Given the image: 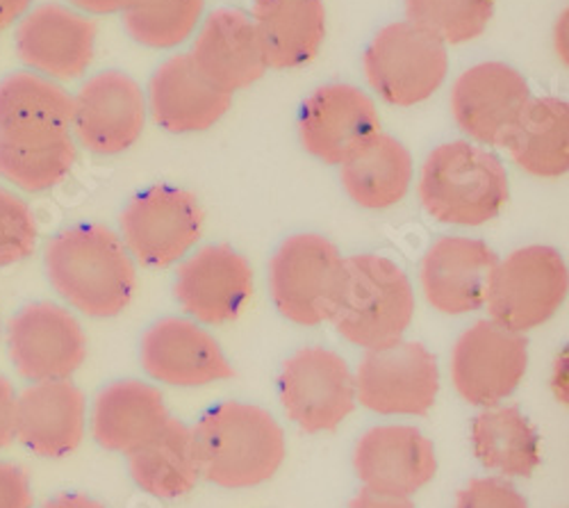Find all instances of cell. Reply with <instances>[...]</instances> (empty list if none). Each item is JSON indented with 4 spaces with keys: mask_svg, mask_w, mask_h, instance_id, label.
Instances as JSON below:
<instances>
[{
    "mask_svg": "<svg viewBox=\"0 0 569 508\" xmlns=\"http://www.w3.org/2000/svg\"><path fill=\"white\" fill-rule=\"evenodd\" d=\"M39 247V221L32 206L0 185V269L26 262Z\"/></svg>",
    "mask_w": 569,
    "mask_h": 508,
    "instance_id": "cell-34",
    "label": "cell"
},
{
    "mask_svg": "<svg viewBox=\"0 0 569 508\" xmlns=\"http://www.w3.org/2000/svg\"><path fill=\"white\" fill-rule=\"evenodd\" d=\"M0 508H34L32 479L10 458H0Z\"/></svg>",
    "mask_w": 569,
    "mask_h": 508,
    "instance_id": "cell-36",
    "label": "cell"
},
{
    "mask_svg": "<svg viewBox=\"0 0 569 508\" xmlns=\"http://www.w3.org/2000/svg\"><path fill=\"white\" fill-rule=\"evenodd\" d=\"M8 358L26 384L64 381L84 365L89 340L64 303L30 301L3 325Z\"/></svg>",
    "mask_w": 569,
    "mask_h": 508,
    "instance_id": "cell-9",
    "label": "cell"
},
{
    "mask_svg": "<svg viewBox=\"0 0 569 508\" xmlns=\"http://www.w3.org/2000/svg\"><path fill=\"white\" fill-rule=\"evenodd\" d=\"M299 142L315 160L340 167L381 132V112L369 91L353 82H326L303 101Z\"/></svg>",
    "mask_w": 569,
    "mask_h": 508,
    "instance_id": "cell-15",
    "label": "cell"
},
{
    "mask_svg": "<svg viewBox=\"0 0 569 508\" xmlns=\"http://www.w3.org/2000/svg\"><path fill=\"white\" fill-rule=\"evenodd\" d=\"M192 434L201 477L228 490L269 481L288 456L282 427L256 404H219L203 415Z\"/></svg>",
    "mask_w": 569,
    "mask_h": 508,
    "instance_id": "cell-3",
    "label": "cell"
},
{
    "mask_svg": "<svg viewBox=\"0 0 569 508\" xmlns=\"http://www.w3.org/2000/svg\"><path fill=\"white\" fill-rule=\"evenodd\" d=\"M527 176L558 180L569 171V106L558 97L531 99L503 147Z\"/></svg>",
    "mask_w": 569,
    "mask_h": 508,
    "instance_id": "cell-29",
    "label": "cell"
},
{
    "mask_svg": "<svg viewBox=\"0 0 569 508\" xmlns=\"http://www.w3.org/2000/svg\"><path fill=\"white\" fill-rule=\"evenodd\" d=\"M531 99L525 73L501 60H488L458 73L449 91V108L469 142L495 151L506 147Z\"/></svg>",
    "mask_w": 569,
    "mask_h": 508,
    "instance_id": "cell-13",
    "label": "cell"
},
{
    "mask_svg": "<svg viewBox=\"0 0 569 508\" xmlns=\"http://www.w3.org/2000/svg\"><path fill=\"white\" fill-rule=\"evenodd\" d=\"M569 292V269L562 253L547 245H529L499 258L486 308L497 325L529 333L562 308Z\"/></svg>",
    "mask_w": 569,
    "mask_h": 508,
    "instance_id": "cell-8",
    "label": "cell"
},
{
    "mask_svg": "<svg viewBox=\"0 0 569 508\" xmlns=\"http://www.w3.org/2000/svg\"><path fill=\"white\" fill-rule=\"evenodd\" d=\"M0 340H3V317H0Z\"/></svg>",
    "mask_w": 569,
    "mask_h": 508,
    "instance_id": "cell-44",
    "label": "cell"
},
{
    "mask_svg": "<svg viewBox=\"0 0 569 508\" xmlns=\"http://www.w3.org/2000/svg\"><path fill=\"white\" fill-rule=\"evenodd\" d=\"M206 17V0H128L121 23L151 51H173L192 39Z\"/></svg>",
    "mask_w": 569,
    "mask_h": 508,
    "instance_id": "cell-32",
    "label": "cell"
},
{
    "mask_svg": "<svg viewBox=\"0 0 569 508\" xmlns=\"http://www.w3.org/2000/svg\"><path fill=\"white\" fill-rule=\"evenodd\" d=\"M256 292L247 256L228 245H206L178 262L173 297L203 327H226L240 319Z\"/></svg>",
    "mask_w": 569,
    "mask_h": 508,
    "instance_id": "cell-17",
    "label": "cell"
},
{
    "mask_svg": "<svg viewBox=\"0 0 569 508\" xmlns=\"http://www.w3.org/2000/svg\"><path fill=\"white\" fill-rule=\"evenodd\" d=\"M447 46L410 21L378 30L362 53V76L390 108L408 110L431 101L449 78Z\"/></svg>",
    "mask_w": 569,
    "mask_h": 508,
    "instance_id": "cell-5",
    "label": "cell"
},
{
    "mask_svg": "<svg viewBox=\"0 0 569 508\" xmlns=\"http://www.w3.org/2000/svg\"><path fill=\"white\" fill-rule=\"evenodd\" d=\"M249 17L271 71L303 69L323 49L328 30L323 0H253Z\"/></svg>",
    "mask_w": 569,
    "mask_h": 508,
    "instance_id": "cell-24",
    "label": "cell"
},
{
    "mask_svg": "<svg viewBox=\"0 0 569 508\" xmlns=\"http://www.w3.org/2000/svg\"><path fill=\"white\" fill-rule=\"evenodd\" d=\"M43 271L53 292L73 312L112 319L137 292V262L121 236L106 223H73L46 242Z\"/></svg>",
    "mask_w": 569,
    "mask_h": 508,
    "instance_id": "cell-1",
    "label": "cell"
},
{
    "mask_svg": "<svg viewBox=\"0 0 569 508\" xmlns=\"http://www.w3.org/2000/svg\"><path fill=\"white\" fill-rule=\"evenodd\" d=\"M144 91L149 119L171 135L206 132L232 106V94L206 78L189 53H176L160 62Z\"/></svg>",
    "mask_w": 569,
    "mask_h": 508,
    "instance_id": "cell-22",
    "label": "cell"
},
{
    "mask_svg": "<svg viewBox=\"0 0 569 508\" xmlns=\"http://www.w3.org/2000/svg\"><path fill=\"white\" fill-rule=\"evenodd\" d=\"M278 397L284 415L312 436L336 431L358 404L349 362L319 345L301 347L282 362Z\"/></svg>",
    "mask_w": 569,
    "mask_h": 508,
    "instance_id": "cell-12",
    "label": "cell"
},
{
    "mask_svg": "<svg viewBox=\"0 0 569 508\" xmlns=\"http://www.w3.org/2000/svg\"><path fill=\"white\" fill-rule=\"evenodd\" d=\"M567 28H569L567 10H562L558 21H556V28H553V51H556V58L562 62V67H567V56H569V49H567Z\"/></svg>",
    "mask_w": 569,
    "mask_h": 508,
    "instance_id": "cell-43",
    "label": "cell"
},
{
    "mask_svg": "<svg viewBox=\"0 0 569 508\" xmlns=\"http://www.w3.org/2000/svg\"><path fill=\"white\" fill-rule=\"evenodd\" d=\"M126 456L132 481L160 499L184 497L201 479L194 434L176 418H169L147 442Z\"/></svg>",
    "mask_w": 569,
    "mask_h": 508,
    "instance_id": "cell-28",
    "label": "cell"
},
{
    "mask_svg": "<svg viewBox=\"0 0 569 508\" xmlns=\"http://www.w3.org/2000/svg\"><path fill=\"white\" fill-rule=\"evenodd\" d=\"M189 56L206 78L232 97L269 71L249 12L237 8H219L203 17Z\"/></svg>",
    "mask_w": 569,
    "mask_h": 508,
    "instance_id": "cell-23",
    "label": "cell"
},
{
    "mask_svg": "<svg viewBox=\"0 0 569 508\" xmlns=\"http://www.w3.org/2000/svg\"><path fill=\"white\" fill-rule=\"evenodd\" d=\"M473 456L501 477H531L542 464L540 436L517 406L483 408L471 422Z\"/></svg>",
    "mask_w": 569,
    "mask_h": 508,
    "instance_id": "cell-30",
    "label": "cell"
},
{
    "mask_svg": "<svg viewBox=\"0 0 569 508\" xmlns=\"http://www.w3.org/2000/svg\"><path fill=\"white\" fill-rule=\"evenodd\" d=\"M71 110V91L51 78L28 69L0 78V140L69 135Z\"/></svg>",
    "mask_w": 569,
    "mask_h": 508,
    "instance_id": "cell-26",
    "label": "cell"
},
{
    "mask_svg": "<svg viewBox=\"0 0 569 508\" xmlns=\"http://www.w3.org/2000/svg\"><path fill=\"white\" fill-rule=\"evenodd\" d=\"M17 397H19V390L12 384V379L0 372V451H6L17 442L14 440Z\"/></svg>",
    "mask_w": 569,
    "mask_h": 508,
    "instance_id": "cell-37",
    "label": "cell"
},
{
    "mask_svg": "<svg viewBox=\"0 0 569 508\" xmlns=\"http://www.w3.org/2000/svg\"><path fill=\"white\" fill-rule=\"evenodd\" d=\"M206 210L199 197L173 185H153L128 201L119 236L132 260L147 269H169L203 238Z\"/></svg>",
    "mask_w": 569,
    "mask_h": 508,
    "instance_id": "cell-7",
    "label": "cell"
},
{
    "mask_svg": "<svg viewBox=\"0 0 569 508\" xmlns=\"http://www.w3.org/2000/svg\"><path fill=\"white\" fill-rule=\"evenodd\" d=\"M353 470L367 490L408 499L433 481L436 445L417 427L378 425L356 442Z\"/></svg>",
    "mask_w": 569,
    "mask_h": 508,
    "instance_id": "cell-20",
    "label": "cell"
},
{
    "mask_svg": "<svg viewBox=\"0 0 569 508\" xmlns=\"http://www.w3.org/2000/svg\"><path fill=\"white\" fill-rule=\"evenodd\" d=\"M67 6L84 17H112L126 10L128 0H67Z\"/></svg>",
    "mask_w": 569,
    "mask_h": 508,
    "instance_id": "cell-38",
    "label": "cell"
},
{
    "mask_svg": "<svg viewBox=\"0 0 569 508\" xmlns=\"http://www.w3.org/2000/svg\"><path fill=\"white\" fill-rule=\"evenodd\" d=\"M417 310L406 269L388 256L358 253L345 258V276L330 325L338 336L365 351L406 336Z\"/></svg>",
    "mask_w": 569,
    "mask_h": 508,
    "instance_id": "cell-4",
    "label": "cell"
},
{
    "mask_svg": "<svg viewBox=\"0 0 569 508\" xmlns=\"http://www.w3.org/2000/svg\"><path fill=\"white\" fill-rule=\"evenodd\" d=\"M87 397L71 381L28 384L17 397L14 440L37 458L76 454L87 436Z\"/></svg>",
    "mask_w": 569,
    "mask_h": 508,
    "instance_id": "cell-21",
    "label": "cell"
},
{
    "mask_svg": "<svg viewBox=\"0 0 569 508\" xmlns=\"http://www.w3.org/2000/svg\"><path fill=\"white\" fill-rule=\"evenodd\" d=\"M171 418L162 392L144 381L106 386L89 410L91 438L112 454H130Z\"/></svg>",
    "mask_w": 569,
    "mask_h": 508,
    "instance_id": "cell-25",
    "label": "cell"
},
{
    "mask_svg": "<svg viewBox=\"0 0 569 508\" xmlns=\"http://www.w3.org/2000/svg\"><path fill=\"white\" fill-rule=\"evenodd\" d=\"M39 508H106V506L84 492H58L46 499Z\"/></svg>",
    "mask_w": 569,
    "mask_h": 508,
    "instance_id": "cell-41",
    "label": "cell"
},
{
    "mask_svg": "<svg viewBox=\"0 0 569 508\" xmlns=\"http://www.w3.org/2000/svg\"><path fill=\"white\" fill-rule=\"evenodd\" d=\"M78 145L69 135L34 140H0V180L23 195H43L69 178Z\"/></svg>",
    "mask_w": 569,
    "mask_h": 508,
    "instance_id": "cell-31",
    "label": "cell"
},
{
    "mask_svg": "<svg viewBox=\"0 0 569 508\" xmlns=\"http://www.w3.org/2000/svg\"><path fill=\"white\" fill-rule=\"evenodd\" d=\"M551 390L558 399V404L567 406V351L556 358L553 362V372H551Z\"/></svg>",
    "mask_w": 569,
    "mask_h": 508,
    "instance_id": "cell-42",
    "label": "cell"
},
{
    "mask_svg": "<svg viewBox=\"0 0 569 508\" xmlns=\"http://www.w3.org/2000/svg\"><path fill=\"white\" fill-rule=\"evenodd\" d=\"M144 372L173 388H203L234 377L219 340L189 317H162L141 338Z\"/></svg>",
    "mask_w": 569,
    "mask_h": 508,
    "instance_id": "cell-18",
    "label": "cell"
},
{
    "mask_svg": "<svg viewBox=\"0 0 569 508\" xmlns=\"http://www.w3.org/2000/svg\"><path fill=\"white\" fill-rule=\"evenodd\" d=\"M347 197L362 210L381 212L399 206L415 182L410 149L395 135L378 132L353 158L340 165Z\"/></svg>",
    "mask_w": 569,
    "mask_h": 508,
    "instance_id": "cell-27",
    "label": "cell"
},
{
    "mask_svg": "<svg viewBox=\"0 0 569 508\" xmlns=\"http://www.w3.org/2000/svg\"><path fill=\"white\" fill-rule=\"evenodd\" d=\"M456 508H529V501L506 477H479L458 490Z\"/></svg>",
    "mask_w": 569,
    "mask_h": 508,
    "instance_id": "cell-35",
    "label": "cell"
},
{
    "mask_svg": "<svg viewBox=\"0 0 569 508\" xmlns=\"http://www.w3.org/2000/svg\"><path fill=\"white\" fill-rule=\"evenodd\" d=\"M345 276V256L319 233L284 238L269 260V292L276 310L297 327L330 321Z\"/></svg>",
    "mask_w": 569,
    "mask_h": 508,
    "instance_id": "cell-6",
    "label": "cell"
},
{
    "mask_svg": "<svg viewBox=\"0 0 569 508\" xmlns=\"http://www.w3.org/2000/svg\"><path fill=\"white\" fill-rule=\"evenodd\" d=\"M403 12L406 21L451 49L486 34L495 17V0H403Z\"/></svg>",
    "mask_w": 569,
    "mask_h": 508,
    "instance_id": "cell-33",
    "label": "cell"
},
{
    "mask_svg": "<svg viewBox=\"0 0 569 508\" xmlns=\"http://www.w3.org/2000/svg\"><path fill=\"white\" fill-rule=\"evenodd\" d=\"M71 97V137L78 149L91 156H121L147 130V91L126 71L106 69L93 73Z\"/></svg>",
    "mask_w": 569,
    "mask_h": 508,
    "instance_id": "cell-10",
    "label": "cell"
},
{
    "mask_svg": "<svg viewBox=\"0 0 569 508\" xmlns=\"http://www.w3.org/2000/svg\"><path fill=\"white\" fill-rule=\"evenodd\" d=\"M349 508H415L410 499L406 497H390V495H378L367 488H362L349 504Z\"/></svg>",
    "mask_w": 569,
    "mask_h": 508,
    "instance_id": "cell-39",
    "label": "cell"
},
{
    "mask_svg": "<svg viewBox=\"0 0 569 508\" xmlns=\"http://www.w3.org/2000/svg\"><path fill=\"white\" fill-rule=\"evenodd\" d=\"M34 6V0H0V34L12 30Z\"/></svg>",
    "mask_w": 569,
    "mask_h": 508,
    "instance_id": "cell-40",
    "label": "cell"
},
{
    "mask_svg": "<svg viewBox=\"0 0 569 508\" xmlns=\"http://www.w3.org/2000/svg\"><path fill=\"white\" fill-rule=\"evenodd\" d=\"M527 369V336L497 325L490 317L473 321L451 349V384L469 406L503 404L525 381Z\"/></svg>",
    "mask_w": 569,
    "mask_h": 508,
    "instance_id": "cell-14",
    "label": "cell"
},
{
    "mask_svg": "<svg viewBox=\"0 0 569 508\" xmlns=\"http://www.w3.org/2000/svg\"><path fill=\"white\" fill-rule=\"evenodd\" d=\"M499 253L479 238L445 236L423 253L419 288L433 310L460 317L486 308Z\"/></svg>",
    "mask_w": 569,
    "mask_h": 508,
    "instance_id": "cell-19",
    "label": "cell"
},
{
    "mask_svg": "<svg viewBox=\"0 0 569 508\" xmlns=\"http://www.w3.org/2000/svg\"><path fill=\"white\" fill-rule=\"evenodd\" d=\"M356 401L376 415L421 418L440 395L438 356L421 342L397 340L365 351L356 375Z\"/></svg>",
    "mask_w": 569,
    "mask_h": 508,
    "instance_id": "cell-11",
    "label": "cell"
},
{
    "mask_svg": "<svg viewBox=\"0 0 569 508\" xmlns=\"http://www.w3.org/2000/svg\"><path fill=\"white\" fill-rule=\"evenodd\" d=\"M12 41L23 69L64 84L91 69L99 26L67 3H39L14 26Z\"/></svg>",
    "mask_w": 569,
    "mask_h": 508,
    "instance_id": "cell-16",
    "label": "cell"
},
{
    "mask_svg": "<svg viewBox=\"0 0 569 508\" xmlns=\"http://www.w3.org/2000/svg\"><path fill=\"white\" fill-rule=\"evenodd\" d=\"M417 199L438 223L479 228L510 201L508 169L492 149L469 140L445 142L421 162Z\"/></svg>",
    "mask_w": 569,
    "mask_h": 508,
    "instance_id": "cell-2",
    "label": "cell"
}]
</instances>
